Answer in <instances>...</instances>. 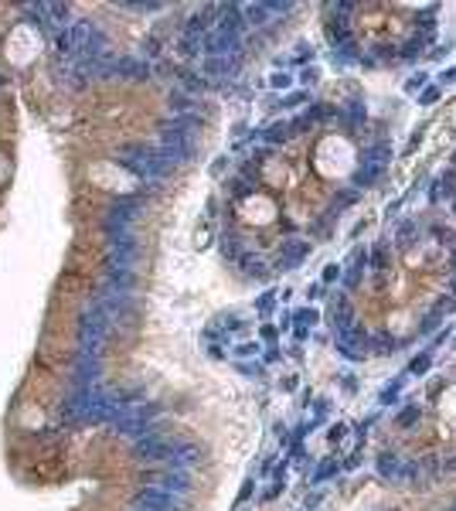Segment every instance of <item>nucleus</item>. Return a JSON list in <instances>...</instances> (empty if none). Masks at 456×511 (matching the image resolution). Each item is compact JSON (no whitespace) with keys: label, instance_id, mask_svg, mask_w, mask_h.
<instances>
[{"label":"nucleus","instance_id":"3","mask_svg":"<svg viewBox=\"0 0 456 511\" xmlns=\"http://www.w3.org/2000/svg\"><path fill=\"white\" fill-rule=\"evenodd\" d=\"M426 85H429V72H419V75H412V78L405 82V92H409V96H415V92H422Z\"/></svg>","mask_w":456,"mask_h":511},{"label":"nucleus","instance_id":"10","mask_svg":"<svg viewBox=\"0 0 456 511\" xmlns=\"http://www.w3.org/2000/svg\"><path fill=\"white\" fill-rule=\"evenodd\" d=\"M323 276H327V280H337V276H341V266H327V273H323Z\"/></svg>","mask_w":456,"mask_h":511},{"label":"nucleus","instance_id":"8","mask_svg":"<svg viewBox=\"0 0 456 511\" xmlns=\"http://www.w3.org/2000/svg\"><path fill=\"white\" fill-rule=\"evenodd\" d=\"M450 82H456V65H453V69H446V72L439 75V82H436V85L443 89V85H450Z\"/></svg>","mask_w":456,"mask_h":511},{"label":"nucleus","instance_id":"1","mask_svg":"<svg viewBox=\"0 0 456 511\" xmlns=\"http://www.w3.org/2000/svg\"><path fill=\"white\" fill-rule=\"evenodd\" d=\"M290 137H293V130H290L286 120H283V123H273V126L262 130V140H266V144H279V140H290Z\"/></svg>","mask_w":456,"mask_h":511},{"label":"nucleus","instance_id":"6","mask_svg":"<svg viewBox=\"0 0 456 511\" xmlns=\"http://www.w3.org/2000/svg\"><path fill=\"white\" fill-rule=\"evenodd\" d=\"M177 78H181V82H184V85H187L191 92H198V89H205V78H198V75H194V72H177Z\"/></svg>","mask_w":456,"mask_h":511},{"label":"nucleus","instance_id":"4","mask_svg":"<svg viewBox=\"0 0 456 511\" xmlns=\"http://www.w3.org/2000/svg\"><path fill=\"white\" fill-rule=\"evenodd\" d=\"M306 99H310L306 92H290V96H283V102H279V106H283V109H300Z\"/></svg>","mask_w":456,"mask_h":511},{"label":"nucleus","instance_id":"9","mask_svg":"<svg viewBox=\"0 0 456 511\" xmlns=\"http://www.w3.org/2000/svg\"><path fill=\"white\" fill-rule=\"evenodd\" d=\"M317 69H303V75H300V82H303V85H313V82H317Z\"/></svg>","mask_w":456,"mask_h":511},{"label":"nucleus","instance_id":"2","mask_svg":"<svg viewBox=\"0 0 456 511\" xmlns=\"http://www.w3.org/2000/svg\"><path fill=\"white\" fill-rule=\"evenodd\" d=\"M439 96H443V89H439L436 82H429V85L419 92V106H436V102H439Z\"/></svg>","mask_w":456,"mask_h":511},{"label":"nucleus","instance_id":"5","mask_svg":"<svg viewBox=\"0 0 456 511\" xmlns=\"http://www.w3.org/2000/svg\"><path fill=\"white\" fill-rule=\"evenodd\" d=\"M191 106H194V99H191V96H181V92H177V96H170V109H174V113H187Z\"/></svg>","mask_w":456,"mask_h":511},{"label":"nucleus","instance_id":"7","mask_svg":"<svg viewBox=\"0 0 456 511\" xmlns=\"http://www.w3.org/2000/svg\"><path fill=\"white\" fill-rule=\"evenodd\" d=\"M269 85H273V89H290V85H293V75L276 72V75H269Z\"/></svg>","mask_w":456,"mask_h":511}]
</instances>
